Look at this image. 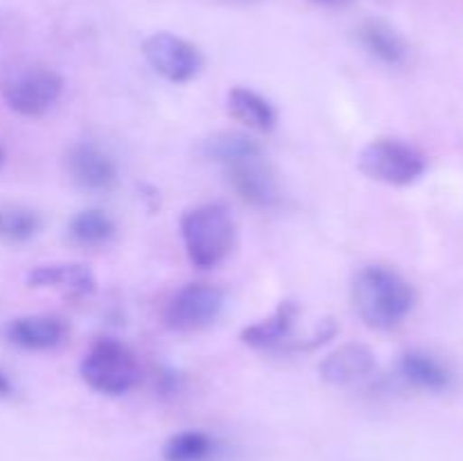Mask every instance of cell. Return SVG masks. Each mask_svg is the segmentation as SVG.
I'll use <instances>...</instances> for the list:
<instances>
[{"mask_svg": "<svg viewBox=\"0 0 463 461\" xmlns=\"http://www.w3.org/2000/svg\"><path fill=\"white\" fill-rule=\"evenodd\" d=\"M27 285L30 287H50L59 289L71 296H89L95 292V274L81 262H52V265H39L27 271Z\"/></svg>", "mask_w": 463, "mask_h": 461, "instance_id": "cell-14", "label": "cell"}, {"mask_svg": "<svg viewBox=\"0 0 463 461\" xmlns=\"http://www.w3.org/2000/svg\"><path fill=\"white\" fill-rule=\"evenodd\" d=\"M231 188L253 208H274L280 203V188L265 154L256 152L224 165Z\"/></svg>", "mask_w": 463, "mask_h": 461, "instance_id": "cell-8", "label": "cell"}, {"mask_svg": "<svg viewBox=\"0 0 463 461\" xmlns=\"http://www.w3.org/2000/svg\"><path fill=\"white\" fill-rule=\"evenodd\" d=\"M362 48L387 66H402L410 57V45L401 32L384 21H364L357 30Z\"/></svg>", "mask_w": 463, "mask_h": 461, "instance_id": "cell-15", "label": "cell"}, {"mask_svg": "<svg viewBox=\"0 0 463 461\" xmlns=\"http://www.w3.org/2000/svg\"><path fill=\"white\" fill-rule=\"evenodd\" d=\"M224 289L211 283H188L165 306V325L175 333H197L208 328L222 315Z\"/></svg>", "mask_w": 463, "mask_h": 461, "instance_id": "cell-6", "label": "cell"}, {"mask_svg": "<svg viewBox=\"0 0 463 461\" xmlns=\"http://www.w3.org/2000/svg\"><path fill=\"white\" fill-rule=\"evenodd\" d=\"M375 355L364 343H344L337 351L330 353L319 366V375L324 382L335 387L355 384L373 375Z\"/></svg>", "mask_w": 463, "mask_h": 461, "instance_id": "cell-12", "label": "cell"}, {"mask_svg": "<svg viewBox=\"0 0 463 461\" xmlns=\"http://www.w3.org/2000/svg\"><path fill=\"white\" fill-rule=\"evenodd\" d=\"M226 107H229V113L235 120L242 122L249 129L262 131V134L274 129L276 122H279V113H276L274 104L265 95L244 89V86H235V89L229 90Z\"/></svg>", "mask_w": 463, "mask_h": 461, "instance_id": "cell-16", "label": "cell"}, {"mask_svg": "<svg viewBox=\"0 0 463 461\" xmlns=\"http://www.w3.org/2000/svg\"><path fill=\"white\" fill-rule=\"evenodd\" d=\"M14 393V384L9 380V375L0 369V398H9Z\"/></svg>", "mask_w": 463, "mask_h": 461, "instance_id": "cell-21", "label": "cell"}, {"mask_svg": "<svg viewBox=\"0 0 463 461\" xmlns=\"http://www.w3.org/2000/svg\"><path fill=\"white\" fill-rule=\"evenodd\" d=\"M353 307L364 325L373 330H392L414 310L416 292L410 280L384 265H366L351 285Z\"/></svg>", "mask_w": 463, "mask_h": 461, "instance_id": "cell-1", "label": "cell"}, {"mask_svg": "<svg viewBox=\"0 0 463 461\" xmlns=\"http://www.w3.org/2000/svg\"><path fill=\"white\" fill-rule=\"evenodd\" d=\"M256 152H262L260 145L251 136L240 134V131H220V134L203 140V156L220 163L222 167Z\"/></svg>", "mask_w": 463, "mask_h": 461, "instance_id": "cell-19", "label": "cell"}, {"mask_svg": "<svg viewBox=\"0 0 463 461\" xmlns=\"http://www.w3.org/2000/svg\"><path fill=\"white\" fill-rule=\"evenodd\" d=\"M315 3H324V5H339V3H346V0H315Z\"/></svg>", "mask_w": 463, "mask_h": 461, "instance_id": "cell-22", "label": "cell"}, {"mask_svg": "<svg viewBox=\"0 0 463 461\" xmlns=\"http://www.w3.org/2000/svg\"><path fill=\"white\" fill-rule=\"evenodd\" d=\"M143 54L154 72L172 84L194 80L203 68V57L197 45L172 32H156L143 43Z\"/></svg>", "mask_w": 463, "mask_h": 461, "instance_id": "cell-7", "label": "cell"}, {"mask_svg": "<svg viewBox=\"0 0 463 461\" xmlns=\"http://www.w3.org/2000/svg\"><path fill=\"white\" fill-rule=\"evenodd\" d=\"M66 334V324L54 315L18 316L5 325L7 342L18 348H25V351H52V348L61 346Z\"/></svg>", "mask_w": 463, "mask_h": 461, "instance_id": "cell-11", "label": "cell"}, {"mask_svg": "<svg viewBox=\"0 0 463 461\" xmlns=\"http://www.w3.org/2000/svg\"><path fill=\"white\" fill-rule=\"evenodd\" d=\"M181 240L190 262L199 269H215L231 256L238 240V224L231 208L222 202L188 208L179 221Z\"/></svg>", "mask_w": 463, "mask_h": 461, "instance_id": "cell-2", "label": "cell"}, {"mask_svg": "<svg viewBox=\"0 0 463 461\" xmlns=\"http://www.w3.org/2000/svg\"><path fill=\"white\" fill-rule=\"evenodd\" d=\"M357 167L369 179L387 185H411L428 170V158L414 145L396 138H380L366 145Z\"/></svg>", "mask_w": 463, "mask_h": 461, "instance_id": "cell-5", "label": "cell"}, {"mask_svg": "<svg viewBox=\"0 0 463 461\" xmlns=\"http://www.w3.org/2000/svg\"><path fill=\"white\" fill-rule=\"evenodd\" d=\"M220 443L215 437L202 429H184L167 438L163 446V459L165 461H213L215 459Z\"/></svg>", "mask_w": 463, "mask_h": 461, "instance_id": "cell-18", "label": "cell"}, {"mask_svg": "<svg viewBox=\"0 0 463 461\" xmlns=\"http://www.w3.org/2000/svg\"><path fill=\"white\" fill-rule=\"evenodd\" d=\"M398 375L410 387L430 393H443L452 387L450 366L428 351H407L398 360Z\"/></svg>", "mask_w": 463, "mask_h": 461, "instance_id": "cell-13", "label": "cell"}, {"mask_svg": "<svg viewBox=\"0 0 463 461\" xmlns=\"http://www.w3.org/2000/svg\"><path fill=\"white\" fill-rule=\"evenodd\" d=\"M298 315L301 307L297 301H280L267 319L247 325L240 339L256 351H288Z\"/></svg>", "mask_w": 463, "mask_h": 461, "instance_id": "cell-10", "label": "cell"}, {"mask_svg": "<svg viewBox=\"0 0 463 461\" xmlns=\"http://www.w3.org/2000/svg\"><path fill=\"white\" fill-rule=\"evenodd\" d=\"M63 80L48 66H21L9 71L0 81L7 107L23 118H41L59 102Z\"/></svg>", "mask_w": 463, "mask_h": 461, "instance_id": "cell-4", "label": "cell"}, {"mask_svg": "<svg viewBox=\"0 0 463 461\" xmlns=\"http://www.w3.org/2000/svg\"><path fill=\"white\" fill-rule=\"evenodd\" d=\"M81 380L104 396H122L140 380L134 351L116 337H102L86 351L80 364Z\"/></svg>", "mask_w": 463, "mask_h": 461, "instance_id": "cell-3", "label": "cell"}, {"mask_svg": "<svg viewBox=\"0 0 463 461\" xmlns=\"http://www.w3.org/2000/svg\"><path fill=\"white\" fill-rule=\"evenodd\" d=\"M41 220L36 212L23 211V208H14V211H3V229H0V238L9 240V242H25L32 235L39 230Z\"/></svg>", "mask_w": 463, "mask_h": 461, "instance_id": "cell-20", "label": "cell"}, {"mask_svg": "<svg viewBox=\"0 0 463 461\" xmlns=\"http://www.w3.org/2000/svg\"><path fill=\"white\" fill-rule=\"evenodd\" d=\"M0 161H3V154H0Z\"/></svg>", "mask_w": 463, "mask_h": 461, "instance_id": "cell-24", "label": "cell"}, {"mask_svg": "<svg viewBox=\"0 0 463 461\" xmlns=\"http://www.w3.org/2000/svg\"><path fill=\"white\" fill-rule=\"evenodd\" d=\"M0 229H3V211H0Z\"/></svg>", "mask_w": 463, "mask_h": 461, "instance_id": "cell-23", "label": "cell"}, {"mask_svg": "<svg viewBox=\"0 0 463 461\" xmlns=\"http://www.w3.org/2000/svg\"><path fill=\"white\" fill-rule=\"evenodd\" d=\"M68 235L80 247H104L116 235V221L99 208H86L72 217L68 224Z\"/></svg>", "mask_w": 463, "mask_h": 461, "instance_id": "cell-17", "label": "cell"}, {"mask_svg": "<svg viewBox=\"0 0 463 461\" xmlns=\"http://www.w3.org/2000/svg\"><path fill=\"white\" fill-rule=\"evenodd\" d=\"M66 172L72 183L89 193H107L118 183V165L93 143H75L66 152Z\"/></svg>", "mask_w": 463, "mask_h": 461, "instance_id": "cell-9", "label": "cell"}]
</instances>
